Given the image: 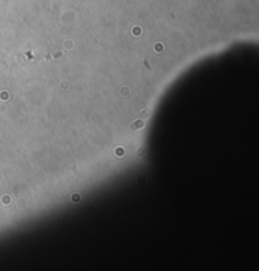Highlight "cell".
Returning <instances> with one entry per match:
<instances>
[{
	"mask_svg": "<svg viewBox=\"0 0 259 271\" xmlns=\"http://www.w3.org/2000/svg\"><path fill=\"white\" fill-rule=\"evenodd\" d=\"M138 117L142 118V119H148V118L150 117V109L144 108L143 110H140V113L138 114Z\"/></svg>",
	"mask_w": 259,
	"mask_h": 271,
	"instance_id": "1",
	"label": "cell"
},
{
	"mask_svg": "<svg viewBox=\"0 0 259 271\" xmlns=\"http://www.w3.org/2000/svg\"><path fill=\"white\" fill-rule=\"evenodd\" d=\"M132 127H133V129H135V131H138V129H142L143 127H144V122L142 120V119H136V120H134L132 123Z\"/></svg>",
	"mask_w": 259,
	"mask_h": 271,
	"instance_id": "2",
	"label": "cell"
},
{
	"mask_svg": "<svg viewBox=\"0 0 259 271\" xmlns=\"http://www.w3.org/2000/svg\"><path fill=\"white\" fill-rule=\"evenodd\" d=\"M136 153H139V156H144V153H146V150H144V148L142 147L139 151H136Z\"/></svg>",
	"mask_w": 259,
	"mask_h": 271,
	"instance_id": "3",
	"label": "cell"
},
{
	"mask_svg": "<svg viewBox=\"0 0 259 271\" xmlns=\"http://www.w3.org/2000/svg\"><path fill=\"white\" fill-rule=\"evenodd\" d=\"M74 195H75V196H74V200H75V201H76V200H80V196H78V194H74Z\"/></svg>",
	"mask_w": 259,
	"mask_h": 271,
	"instance_id": "4",
	"label": "cell"
}]
</instances>
